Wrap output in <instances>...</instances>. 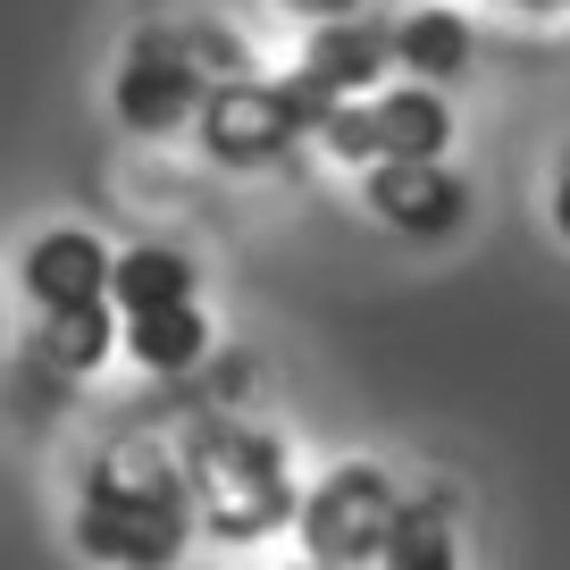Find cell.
Instances as JSON below:
<instances>
[{"mask_svg":"<svg viewBox=\"0 0 570 570\" xmlns=\"http://www.w3.org/2000/svg\"><path fill=\"white\" fill-rule=\"evenodd\" d=\"M194 537L185 470L151 445H109L76 487V553L101 570H177Z\"/></svg>","mask_w":570,"mask_h":570,"instance_id":"1","label":"cell"},{"mask_svg":"<svg viewBox=\"0 0 570 570\" xmlns=\"http://www.w3.org/2000/svg\"><path fill=\"white\" fill-rule=\"evenodd\" d=\"M185 495H194V529L218 537V546H261L285 520L303 512L294 495V462L268 428L244 420H202L194 445H185Z\"/></svg>","mask_w":570,"mask_h":570,"instance_id":"2","label":"cell"},{"mask_svg":"<svg viewBox=\"0 0 570 570\" xmlns=\"http://www.w3.org/2000/svg\"><path fill=\"white\" fill-rule=\"evenodd\" d=\"M403 503H411V495H403V487H394L377 462L327 470V479L303 495V512H294L311 570H370L377 553H386V537H394V520H403Z\"/></svg>","mask_w":570,"mask_h":570,"instance_id":"3","label":"cell"},{"mask_svg":"<svg viewBox=\"0 0 570 570\" xmlns=\"http://www.w3.org/2000/svg\"><path fill=\"white\" fill-rule=\"evenodd\" d=\"M202 92H210L202 42L177 35V26H142L118 51V76H109V109H118L126 135H177V126H194Z\"/></svg>","mask_w":570,"mask_h":570,"instance_id":"4","label":"cell"},{"mask_svg":"<svg viewBox=\"0 0 570 570\" xmlns=\"http://www.w3.org/2000/svg\"><path fill=\"white\" fill-rule=\"evenodd\" d=\"M320 142L344 168H361V177L386 168V160H445L453 109H445V92H428V85H386V92H370V101H344L336 118L320 126Z\"/></svg>","mask_w":570,"mask_h":570,"instance_id":"5","label":"cell"},{"mask_svg":"<svg viewBox=\"0 0 570 570\" xmlns=\"http://www.w3.org/2000/svg\"><path fill=\"white\" fill-rule=\"evenodd\" d=\"M194 135H202V151H210L218 168H268V160H285L311 126H303V109H294V92H285V85L218 76V85L202 92Z\"/></svg>","mask_w":570,"mask_h":570,"instance_id":"6","label":"cell"},{"mask_svg":"<svg viewBox=\"0 0 570 570\" xmlns=\"http://www.w3.org/2000/svg\"><path fill=\"white\" fill-rule=\"evenodd\" d=\"M361 202H370L377 227L411 235V244H436V235H453L470 218V185L453 177L445 160H386L361 177Z\"/></svg>","mask_w":570,"mask_h":570,"instance_id":"7","label":"cell"},{"mask_svg":"<svg viewBox=\"0 0 570 570\" xmlns=\"http://www.w3.org/2000/svg\"><path fill=\"white\" fill-rule=\"evenodd\" d=\"M26 277V303L51 320V311H85V303H109V277H118V252L101 244L92 227H51L26 244L18 261Z\"/></svg>","mask_w":570,"mask_h":570,"instance_id":"8","label":"cell"},{"mask_svg":"<svg viewBox=\"0 0 570 570\" xmlns=\"http://www.w3.org/2000/svg\"><path fill=\"white\" fill-rule=\"evenodd\" d=\"M303 76L327 92V101H370V92H386L394 76V26L386 18H344V26H311V51H303Z\"/></svg>","mask_w":570,"mask_h":570,"instance_id":"9","label":"cell"},{"mask_svg":"<svg viewBox=\"0 0 570 570\" xmlns=\"http://www.w3.org/2000/svg\"><path fill=\"white\" fill-rule=\"evenodd\" d=\"M470 18L462 9H411V18H394V68H403V85H428L445 92L453 76L470 68Z\"/></svg>","mask_w":570,"mask_h":570,"instance_id":"10","label":"cell"},{"mask_svg":"<svg viewBox=\"0 0 570 570\" xmlns=\"http://www.w3.org/2000/svg\"><path fill=\"white\" fill-rule=\"evenodd\" d=\"M109 303H118V320H142V311H177V303H202V268L185 261L177 244H135V252H118Z\"/></svg>","mask_w":570,"mask_h":570,"instance_id":"11","label":"cell"},{"mask_svg":"<svg viewBox=\"0 0 570 570\" xmlns=\"http://www.w3.org/2000/svg\"><path fill=\"white\" fill-rule=\"evenodd\" d=\"M118 353L142 361L151 377H177L210 353V311L202 303H177V311H142V320H118Z\"/></svg>","mask_w":570,"mask_h":570,"instance_id":"12","label":"cell"},{"mask_svg":"<svg viewBox=\"0 0 570 570\" xmlns=\"http://www.w3.org/2000/svg\"><path fill=\"white\" fill-rule=\"evenodd\" d=\"M42 353H51V370H68V377H92L109 353H118V303L51 311V320H42Z\"/></svg>","mask_w":570,"mask_h":570,"instance_id":"13","label":"cell"},{"mask_svg":"<svg viewBox=\"0 0 570 570\" xmlns=\"http://www.w3.org/2000/svg\"><path fill=\"white\" fill-rule=\"evenodd\" d=\"M377 570H462L453 512H445V503H403V520H394V537H386V553H377Z\"/></svg>","mask_w":570,"mask_h":570,"instance_id":"14","label":"cell"},{"mask_svg":"<svg viewBox=\"0 0 570 570\" xmlns=\"http://www.w3.org/2000/svg\"><path fill=\"white\" fill-rule=\"evenodd\" d=\"M294 18H311V26H344V18H361V0H285Z\"/></svg>","mask_w":570,"mask_h":570,"instance_id":"15","label":"cell"},{"mask_svg":"<svg viewBox=\"0 0 570 570\" xmlns=\"http://www.w3.org/2000/svg\"><path fill=\"white\" fill-rule=\"evenodd\" d=\"M553 227H562V244H570V151H562V177H553Z\"/></svg>","mask_w":570,"mask_h":570,"instance_id":"16","label":"cell"},{"mask_svg":"<svg viewBox=\"0 0 570 570\" xmlns=\"http://www.w3.org/2000/svg\"><path fill=\"white\" fill-rule=\"evenodd\" d=\"M512 9H570V0H512Z\"/></svg>","mask_w":570,"mask_h":570,"instance_id":"17","label":"cell"}]
</instances>
